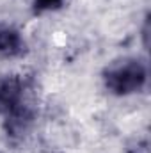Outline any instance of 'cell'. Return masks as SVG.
Listing matches in <instances>:
<instances>
[{
	"mask_svg": "<svg viewBox=\"0 0 151 153\" xmlns=\"http://www.w3.org/2000/svg\"><path fill=\"white\" fill-rule=\"evenodd\" d=\"M148 80V68L142 61L132 57L110 64L105 73L103 82L109 93L115 96H130L139 93Z\"/></svg>",
	"mask_w": 151,
	"mask_h": 153,
	"instance_id": "6da1fadb",
	"label": "cell"
},
{
	"mask_svg": "<svg viewBox=\"0 0 151 153\" xmlns=\"http://www.w3.org/2000/svg\"><path fill=\"white\" fill-rule=\"evenodd\" d=\"M64 0H32L34 11L41 14V13H50V11H57L59 7H62Z\"/></svg>",
	"mask_w": 151,
	"mask_h": 153,
	"instance_id": "3957f363",
	"label": "cell"
},
{
	"mask_svg": "<svg viewBox=\"0 0 151 153\" xmlns=\"http://www.w3.org/2000/svg\"><path fill=\"white\" fill-rule=\"evenodd\" d=\"M23 52V39L20 32L5 29L0 30V53L5 57H16Z\"/></svg>",
	"mask_w": 151,
	"mask_h": 153,
	"instance_id": "7a4b0ae2",
	"label": "cell"
}]
</instances>
